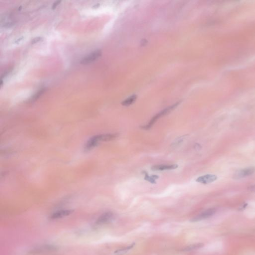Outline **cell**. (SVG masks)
I'll return each instance as SVG.
<instances>
[{
	"label": "cell",
	"mask_w": 255,
	"mask_h": 255,
	"mask_svg": "<svg viewBox=\"0 0 255 255\" xmlns=\"http://www.w3.org/2000/svg\"><path fill=\"white\" fill-rule=\"evenodd\" d=\"M216 210L215 208H209L208 209L202 212L199 214L195 217L192 218L190 220V222H198L202 220L206 219L207 218H209L210 217L212 216L215 213Z\"/></svg>",
	"instance_id": "obj_4"
},
{
	"label": "cell",
	"mask_w": 255,
	"mask_h": 255,
	"mask_svg": "<svg viewBox=\"0 0 255 255\" xmlns=\"http://www.w3.org/2000/svg\"><path fill=\"white\" fill-rule=\"evenodd\" d=\"M179 104V103H177L172 105L171 106L169 107L164 109V110L160 111V113H158L156 115V116H154L150 121L149 122V123L146 125L143 126L142 128L144 130H149L150 129L152 128V126L154 125V123H156V121H157L158 119H160V118L162 117L163 116H165L166 115L168 114V113L172 111L174 109H175V108L177 107V106H178Z\"/></svg>",
	"instance_id": "obj_1"
},
{
	"label": "cell",
	"mask_w": 255,
	"mask_h": 255,
	"mask_svg": "<svg viewBox=\"0 0 255 255\" xmlns=\"http://www.w3.org/2000/svg\"><path fill=\"white\" fill-rule=\"evenodd\" d=\"M115 215L112 212H107L104 213L97 220L96 224L97 225H103L109 223L114 219Z\"/></svg>",
	"instance_id": "obj_6"
},
{
	"label": "cell",
	"mask_w": 255,
	"mask_h": 255,
	"mask_svg": "<svg viewBox=\"0 0 255 255\" xmlns=\"http://www.w3.org/2000/svg\"><path fill=\"white\" fill-rule=\"evenodd\" d=\"M57 247L54 246L53 245H47L43 246L41 247H38L35 250V252H47V251H53L57 250Z\"/></svg>",
	"instance_id": "obj_10"
},
{
	"label": "cell",
	"mask_w": 255,
	"mask_h": 255,
	"mask_svg": "<svg viewBox=\"0 0 255 255\" xmlns=\"http://www.w3.org/2000/svg\"><path fill=\"white\" fill-rule=\"evenodd\" d=\"M136 98H137V96L135 94L132 95L131 96L127 98L124 101H123L122 103V105L124 106H129L132 105L134 103V102H135Z\"/></svg>",
	"instance_id": "obj_12"
},
{
	"label": "cell",
	"mask_w": 255,
	"mask_h": 255,
	"mask_svg": "<svg viewBox=\"0 0 255 255\" xmlns=\"http://www.w3.org/2000/svg\"><path fill=\"white\" fill-rule=\"evenodd\" d=\"M178 167L177 164H158L154 165L151 167V170L153 171H164L176 169Z\"/></svg>",
	"instance_id": "obj_8"
},
{
	"label": "cell",
	"mask_w": 255,
	"mask_h": 255,
	"mask_svg": "<svg viewBox=\"0 0 255 255\" xmlns=\"http://www.w3.org/2000/svg\"><path fill=\"white\" fill-rule=\"evenodd\" d=\"M255 172V167H248L239 170L235 174L234 177L235 179H240L244 178L252 175Z\"/></svg>",
	"instance_id": "obj_5"
},
{
	"label": "cell",
	"mask_w": 255,
	"mask_h": 255,
	"mask_svg": "<svg viewBox=\"0 0 255 255\" xmlns=\"http://www.w3.org/2000/svg\"><path fill=\"white\" fill-rule=\"evenodd\" d=\"M23 38H24V37H21V38H19V39H18V40H16V41L15 43H19V41H21V40H22V39H23Z\"/></svg>",
	"instance_id": "obj_19"
},
{
	"label": "cell",
	"mask_w": 255,
	"mask_h": 255,
	"mask_svg": "<svg viewBox=\"0 0 255 255\" xmlns=\"http://www.w3.org/2000/svg\"><path fill=\"white\" fill-rule=\"evenodd\" d=\"M45 90H46L45 89L43 88L37 91L35 95H33V96L32 97V98L30 99V101L32 102H33V101H36V100L40 98V97L44 92Z\"/></svg>",
	"instance_id": "obj_15"
},
{
	"label": "cell",
	"mask_w": 255,
	"mask_h": 255,
	"mask_svg": "<svg viewBox=\"0 0 255 255\" xmlns=\"http://www.w3.org/2000/svg\"><path fill=\"white\" fill-rule=\"evenodd\" d=\"M103 135V134H101L91 137L86 144L85 150L86 151L91 150L97 146L100 142L104 141V136Z\"/></svg>",
	"instance_id": "obj_2"
},
{
	"label": "cell",
	"mask_w": 255,
	"mask_h": 255,
	"mask_svg": "<svg viewBox=\"0 0 255 255\" xmlns=\"http://www.w3.org/2000/svg\"><path fill=\"white\" fill-rule=\"evenodd\" d=\"M101 55H102V51L101 50H96L82 58L80 61V64H84V65L91 64L96 60H98V58L101 57Z\"/></svg>",
	"instance_id": "obj_3"
},
{
	"label": "cell",
	"mask_w": 255,
	"mask_h": 255,
	"mask_svg": "<svg viewBox=\"0 0 255 255\" xmlns=\"http://www.w3.org/2000/svg\"><path fill=\"white\" fill-rule=\"evenodd\" d=\"M99 6V4H96L95 5H94V6L93 7V8H98Z\"/></svg>",
	"instance_id": "obj_20"
},
{
	"label": "cell",
	"mask_w": 255,
	"mask_h": 255,
	"mask_svg": "<svg viewBox=\"0 0 255 255\" xmlns=\"http://www.w3.org/2000/svg\"><path fill=\"white\" fill-rule=\"evenodd\" d=\"M73 212V210L65 209L57 211L51 214L50 217L51 219H58L60 218H64V217L67 216L71 215V214Z\"/></svg>",
	"instance_id": "obj_7"
},
{
	"label": "cell",
	"mask_w": 255,
	"mask_h": 255,
	"mask_svg": "<svg viewBox=\"0 0 255 255\" xmlns=\"http://www.w3.org/2000/svg\"><path fill=\"white\" fill-rule=\"evenodd\" d=\"M250 190H251V191L255 192V185H253V186H250Z\"/></svg>",
	"instance_id": "obj_18"
},
{
	"label": "cell",
	"mask_w": 255,
	"mask_h": 255,
	"mask_svg": "<svg viewBox=\"0 0 255 255\" xmlns=\"http://www.w3.org/2000/svg\"><path fill=\"white\" fill-rule=\"evenodd\" d=\"M203 246H204V244H202V243H196V244H192L190 245L184 247V248L181 250V251H184V252L194 251V250H196L199 249L201 248H202Z\"/></svg>",
	"instance_id": "obj_11"
},
{
	"label": "cell",
	"mask_w": 255,
	"mask_h": 255,
	"mask_svg": "<svg viewBox=\"0 0 255 255\" xmlns=\"http://www.w3.org/2000/svg\"><path fill=\"white\" fill-rule=\"evenodd\" d=\"M135 245V243H132L131 245L129 246L128 247H125L124 248L118 250L115 252L114 253L117 255H124V254H126V253L128 252L131 249H132L134 247Z\"/></svg>",
	"instance_id": "obj_13"
},
{
	"label": "cell",
	"mask_w": 255,
	"mask_h": 255,
	"mask_svg": "<svg viewBox=\"0 0 255 255\" xmlns=\"http://www.w3.org/2000/svg\"><path fill=\"white\" fill-rule=\"evenodd\" d=\"M217 177L214 174H206L199 177L196 179V182L201 184H207L213 182L216 180Z\"/></svg>",
	"instance_id": "obj_9"
},
{
	"label": "cell",
	"mask_w": 255,
	"mask_h": 255,
	"mask_svg": "<svg viewBox=\"0 0 255 255\" xmlns=\"http://www.w3.org/2000/svg\"><path fill=\"white\" fill-rule=\"evenodd\" d=\"M144 173V175H145V179L146 181H148L149 182H150L152 184H156V179L159 178V177L157 175H151V176H149L147 172L146 171L143 172Z\"/></svg>",
	"instance_id": "obj_14"
},
{
	"label": "cell",
	"mask_w": 255,
	"mask_h": 255,
	"mask_svg": "<svg viewBox=\"0 0 255 255\" xmlns=\"http://www.w3.org/2000/svg\"><path fill=\"white\" fill-rule=\"evenodd\" d=\"M61 1H56L53 3V6H52V9H55L57 8V6H58V5L60 4L61 3Z\"/></svg>",
	"instance_id": "obj_17"
},
{
	"label": "cell",
	"mask_w": 255,
	"mask_h": 255,
	"mask_svg": "<svg viewBox=\"0 0 255 255\" xmlns=\"http://www.w3.org/2000/svg\"><path fill=\"white\" fill-rule=\"evenodd\" d=\"M42 39H43V38L42 37H35V39L32 40L31 43L33 44H35V43H39V42H40V40H42Z\"/></svg>",
	"instance_id": "obj_16"
}]
</instances>
